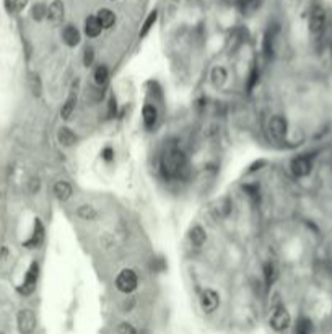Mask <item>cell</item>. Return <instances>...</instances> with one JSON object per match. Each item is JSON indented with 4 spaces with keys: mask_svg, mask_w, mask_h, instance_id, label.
I'll return each instance as SVG.
<instances>
[{
    "mask_svg": "<svg viewBox=\"0 0 332 334\" xmlns=\"http://www.w3.org/2000/svg\"><path fill=\"white\" fill-rule=\"evenodd\" d=\"M187 160L184 152H181L179 148H171L164 153L161 160V171L166 178H176L186 170Z\"/></svg>",
    "mask_w": 332,
    "mask_h": 334,
    "instance_id": "1",
    "label": "cell"
},
{
    "mask_svg": "<svg viewBox=\"0 0 332 334\" xmlns=\"http://www.w3.org/2000/svg\"><path fill=\"white\" fill-rule=\"evenodd\" d=\"M326 24H327V15H326L324 7L321 4H314L311 7L310 20H308L310 33L314 38H321L326 31Z\"/></svg>",
    "mask_w": 332,
    "mask_h": 334,
    "instance_id": "2",
    "label": "cell"
},
{
    "mask_svg": "<svg viewBox=\"0 0 332 334\" xmlns=\"http://www.w3.org/2000/svg\"><path fill=\"white\" fill-rule=\"evenodd\" d=\"M313 166H314L313 157L310 153H301L292 158V162H290V171H292L295 178H306L311 174Z\"/></svg>",
    "mask_w": 332,
    "mask_h": 334,
    "instance_id": "3",
    "label": "cell"
},
{
    "mask_svg": "<svg viewBox=\"0 0 332 334\" xmlns=\"http://www.w3.org/2000/svg\"><path fill=\"white\" fill-rule=\"evenodd\" d=\"M269 324H270V328L277 332L287 331L290 328V324H292V316H290L288 310L284 305H277L273 308L270 313V318H269Z\"/></svg>",
    "mask_w": 332,
    "mask_h": 334,
    "instance_id": "4",
    "label": "cell"
},
{
    "mask_svg": "<svg viewBox=\"0 0 332 334\" xmlns=\"http://www.w3.org/2000/svg\"><path fill=\"white\" fill-rule=\"evenodd\" d=\"M139 286V277L134 269H122L116 277V289L122 294H132Z\"/></svg>",
    "mask_w": 332,
    "mask_h": 334,
    "instance_id": "5",
    "label": "cell"
},
{
    "mask_svg": "<svg viewBox=\"0 0 332 334\" xmlns=\"http://www.w3.org/2000/svg\"><path fill=\"white\" fill-rule=\"evenodd\" d=\"M38 279H39V263L33 261L28 267L26 274H24V279L21 282V286L18 287V292L21 295H31L36 290Z\"/></svg>",
    "mask_w": 332,
    "mask_h": 334,
    "instance_id": "6",
    "label": "cell"
},
{
    "mask_svg": "<svg viewBox=\"0 0 332 334\" xmlns=\"http://www.w3.org/2000/svg\"><path fill=\"white\" fill-rule=\"evenodd\" d=\"M16 326L20 334H33L36 329V315L30 308H23L16 316Z\"/></svg>",
    "mask_w": 332,
    "mask_h": 334,
    "instance_id": "7",
    "label": "cell"
},
{
    "mask_svg": "<svg viewBox=\"0 0 332 334\" xmlns=\"http://www.w3.org/2000/svg\"><path fill=\"white\" fill-rule=\"evenodd\" d=\"M269 132L275 140H285L287 134H288V122L284 116H280V114L272 116L269 121Z\"/></svg>",
    "mask_w": 332,
    "mask_h": 334,
    "instance_id": "8",
    "label": "cell"
},
{
    "mask_svg": "<svg viewBox=\"0 0 332 334\" xmlns=\"http://www.w3.org/2000/svg\"><path fill=\"white\" fill-rule=\"evenodd\" d=\"M218 305H220V295L217 294V292H215L213 289L202 290V294H201V308H202L204 313H207V315L213 313L218 308Z\"/></svg>",
    "mask_w": 332,
    "mask_h": 334,
    "instance_id": "9",
    "label": "cell"
},
{
    "mask_svg": "<svg viewBox=\"0 0 332 334\" xmlns=\"http://www.w3.org/2000/svg\"><path fill=\"white\" fill-rule=\"evenodd\" d=\"M43 241H44V225L41 223L39 219H35V225H33V233H31V237L23 243V246L24 248H30V249H35V248H39Z\"/></svg>",
    "mask_w": 332,
    "mask_h": 334,
    "instance_id": "10",
    "label": "cell"
},
{
    "mask_svg": "<svg viewBox=\"0 0 332 334\" xmlns=\"http://www.w3.org/2000/svg\"><path fill=\"white\" fill-rule=\"evenodd\" d=\"M65 16V5L62 0H52V4L47 7V20L52 24L62 23Z\"/></svg>",
    "mask_w": 332,
    "mask_h": 334,
    "instance_id": "11",
    "label": "cell"
},
{
    "mask_svg": "<svg viewBox=\"0 0 332 334\" xmlns=\"http://www.w3.org/2000/svg\"><path fill=\"white\" fill-rule=\"evenodd\" d=\"M62 41L69 47H75L80 44L81 41V35H80V30L75 27V24H67L64 30H62Z\"/></svg>",
    "mask_w": 332,
    "mask_h": 334,
    "instance_id": "12",
    "label": "cell"
},
{
    "mask_svg": "<svg viewBox=\"0 0 332 334\" xmlns=\"http://www.w3.org/2000/svg\"><path fill=\"white\" fill-rule=\"evenodd\" d=\"M142 121L147 129H153L156 121H158V110L153 103H147L142 108Z\"/></svg>",
    "mask_w": 332,
    "mask_h": 334,
    "instance_id": "13",
    "label": "cell"
},
{
    "mask_svg": "<svg viewBox=\"0 0 332 334\" xmlns=\"http://www.w3.org/2000/svg\"><path fill=\"white\" fill-rule=\"evenodd\" d=\"M52 193H54V196H56L57 199L61 200V202H65V200H69V199L72 197L73 189H72V186H70L69 181L61 179V181H57L56 185H54Z\"/></svg>",
    "mask_w": 332,
    "mask_h": 334,
    "instance_id": "14",
    "label": "cell"
},
{
    "mask_svg": "<svg viewBox=\"0 0 332 334\" xmlns=\"http://www.w3.org/2000/svg\"><path fill=\"white\" fill-rule=\"evenodd\" d=\"M314 332H316V326H314V321L310 316H300L296 320L293 334H314Z\"/></svg>",
    "mask_w": 332,
    "mask_h": 334,
    "instance_id": "15",
    "label": "cell"
},
{
    "mask_svg": "<svg viewBox=\"0 0 332 334\" xmlns=\"http://www.w3.org/2000/svg\"><path fill=\"white\" fill-rule=\"evenodd\" d=\"M101 31H103V27L99 24L96 15L87 16V20H85V35L88 38H96V36L101 35Z\"/></svg>",
    "mask_w": 332,
    "mask_h": 334,
    "instance_id": "16",
    "label": "cell"
},
{
    "mask_svg": "<svg viewBox=\"0 0 332 334\" xmlns=\"http://www.w3.org/2000/svg\"><path fill=\"white\" fill-rule=\"evenodd\" d=\"M96 18H98L99 24L103 27V30L111 28L113 24L116 23V15H114L113 10H109V8H101V10H98Z\"/></svg>",
    "mask_w": 332,
    "mask_h": 334,
    "instance_id": "17",
    "label": "cell"
},
{
    "mask_svg": "<svg viewBox=\"0 0 332 334\" xmlns=\"http://www.w3.org/2000/svg\"><path fill=\"white\" fill-rule=\"evenodd\" d=\"M210 80H212V85L215 88H220V87L225 85L227 80H228V72L225 70V67H222V65L215 67L210 73Z\"/></svg>",
    "mask_w": 332,
    "mask_h": 334,
    "instance_id": "18",
    "label": "cell"
},
{
    "mask_svg": "<svg viewBox=\"0 0 332 334\" xmlns=\"http://www.w3.org/2000/svg\"><path fill=\"white\" fill-rule=\"evenodd\" d=\"M57 140H59V144L62 147H72V145H75L77 136L69 127H61L59 132H57Z\"/></svg>",
    "mask_w": 332,
    "mask_h": 334,
    "instance_id": "19",
    "label": "cell"
},
{
    "mask_svg": "<svg viewBox=\"0 0 332 334\" xmlns=\"http://www.w3.org/2000/svg\"><path fill=\"white\" fill-rule=\"evenodd\" d=\"M75 105H77V93H75V91H72V93L69 95V98L65 99V103L62 105V108H61V118L69 119L72 116V113L75 111Z\"/></svg>",
    "mask_w": 332,
    "mask_h": 334,
    "instance_id": "20",
    "label": "cell"
},
{
    "mask_svg": "<svg viewBox=\"0 0 332 334\" xmlns=\"http://www.w3.org/2000/svg\"><path fill=\"white\" fill-rule=\"evenodd\" d=\"M189 240L194 246L201 248L207 241V233H205V230L201 227V225H196V227H192V230H190V233H189Z\"/></svg>",
    "mask_w": 332,
    "mask_h": 334,
    "instance_id": "21",
    "label": "cell"
},
{
    "mask_svg": "<svg viewBox=\"0 0 332 334\" xmlns=\"http://www.w3.org/2000/svg\"><path fill=\"white\" fill-rule=\"evenodd\" d=\"M93 77H95V83L99 88H101V87L106 85L107 82H109V70H107L106 65H98L95 69Z\"/></svg>",
    "mask_w": 332,
    "mask_h": 334,
    "instance_id": "22",
    "label": "cell"
},
{
    "mask_svg": "<svg viewBox=\"0 0 332 334\" xmlns=\"http://www.w3.org/2000/svg\"><path fill=\"white\" fill-rule=\"evenodd\" d=\"M279 277V272H277V267L273 263H265L264 264V279H265V284H267V287L273 286V282L277 280Z\"/></svg>",
    "mask_w": 332,
    "mask_h": 334,
    "instance_id": "23",
    "label": "cell"
},
{
    "mask_svg": "<svg viewBox=\"0 0 332 334\" xmlns=\"http://www.w3.org/2000/svg\"><path fill=\"white\" fill-rule=\"evenodd\" d=\"M77 215L80 217L81 220H95L96 217H98V212L95 211V207L93 205H90V204H83L77 209Z\"/></svg>",
    "mask_w": 332,
    "mask_h": 334,
    "instance_id": "24",
    "label": "cell"
},
{
    "mask_svg": "<svg viewBox=\"0 0 332 334\" xmlns=\"http://www.w3.org/2000/svg\"><path fill=\"white\" fill-rule=\"evenodd\" d=\"M31 18L35 21H43L47 18V7L44 4H35L31 7Z\"/></svg>",
    "mask_w": 332,
    "mask_h": 334,
    "instance_id": "25",
    "label": "cell"
},
{
    "mask_svg": "<svg viewBox=\"0 0 332 334\" xmlns=\"http://www.w3.org/2000/svg\"><path fill=\"white\" fill-rule=\"evenodd\" d=\"M156 18H158V12H156V10H153V12L148 13L147 20L144 21L142 28H140V38H144V36L148 35V31H150V30L153 28V24H155Z\"/></svg>",
    "mask_w": 332,
    "mask_h": 334,
    "instance_id": "26",
    "label": "cell"
},
{
    "mask_svg": "<svg viewBox=\"0 0 332 334\" xmlns=\"http://www.w3.org/2000/svg\"><path fill=\"white\" fill-rule=\"evenodd\" d=\"M273 41H275V33L273 31H267L264 38V54L265 57H270L273 54Z\"/></svg>",
    "mask_w": 332,
    "mask_h": 334,
    "instance_id": "27",
    "label": "cell"
},
{
    "mask_svg": "<svg viewBox=\"0 0 332 334\" xmlns=\"http://www.w3.org/2000/svg\"><path fill=\"white\" fill-rule=\"evenodd\" d=\"M215 212H217L218 217H227L230 212H231V202H230V199H222L220 202H218V207L215 209Z\"/></svg>",
    "mask_w": 332,
    "mask_h": 334,
    "instance_id": "28",
    "label": "cell"
},
{
    "mask_svg": "<svg viewBox=\"0 0 332 334\" xmlns=\"http://www.w3.org/2000/svg\"><path fill=\"white\" fill-rule=\"evenodd\" d=\"M30 88L33 91V95L35 96H39L41 95V90H43V87H41V80L38 75L33 73L31 77H30Z\"/></svg>",
    "mask_w": 332,
    "mask_h": 334,
    "instance_id": "29",
    "label": "cell"
},
{
    "mask_svg": "<svg viewBox=\"0 0 332 334\" xmlns=\"http://www.w3.org/2000/svg\"><path fill=\"white\" fill-rule=\"evenodd\" d=\"M257 80H259V70H257V67L254 65L251 72H249V79H247V91H253V88L256 87Z\"/></svg>",
    "mask_w": 332,
    "mask_h": 334,
    "instance_id": "30",
    "label": "cell"
},
{
    "mask_svg": "<svg viewBox=\"0 0 332 334\" xmlns=\"http://www.w3.org/2000/svg\"><path fill=\"white\" fill-rule=\"evenodd\" d=\"M95 62V49L88 46L85 47V53H83V64H85V67H90V65H93Z\"/></svg>",
    "mask_w": 332,
    "mask_h": 334,
    "instance_id": "31",
    "label": "cell"
},
{
    "mask_svg": "<svg viewBox=\"0 0 332 334\" xmlns=\"http://www.w3.org/2000/svg\"><path fill=\"white\" fill-rule=\"evenodd\" d=\"M99 155H101V160L106 162V163H113V162H114V148L109 147V145L104 147Z\"/></svg>",
    "mask_w": 332,
    "mask_h": 334,
    "instance_id": "32",
    "label": "cell"
},
{
    "mask_svg": "<svg viewBox=\"0 0 332 334\" xmlns=\"http://www.w3.org/2000/svg\"><path fill=\"white\" fill-rule=\"evenodd\" d=\"M28 5V0H12V5H10V10L15 13H20L23 12L24 8Z\"/></svg>",
    "mask_w": 332,
    "mask_h": 334,
    "instance_id": "33",
    "label": "cell"
},
{
    "mask_svg": "<svg viewBox=\"0 0 332 334\" xmlns=\"http://www.w3.org/2000/svg\"><path fill=\"white\" fill-rule=\"evenodd\" d=\"M107 114H109V118H114L118 114V99L114 95L109 98V103H107Z\"/></svg>",
    "mask_w": 332,
    "mask_h": 334,
    "instance_id": "34",
    "label": "cell"
},
{
    "mask_svg": "<svg viewBox=\"0 0 332 334\" xmlns=\"http://www.w3.org/2000/svg\"><path fill=\"white\" fill-rule=\"evenodd\" d=\"M118 334H137V331L130 323H121L118 326Z\"/></svg>",
    "mask_w": 332,
    "mask_h": 334,
    "instance_id": "35",
    "label": "cell"
},
{
    "mask_svg": "<svg viewBox=\"0 0 332 334\" xmlns=\"http://www.w3.org/2000/svg\"><path fill=\"white\" fill-rule=\"evenodd\" d=\"M243 189L246 191V194L249 197H253V199L259 197V188H257L256 185H246V186H243Z\"/></svg>",
    "mask_w": 332,
    "mask_h": 334,
    "instance_id": "36",
    "label": "cell"
},
{
    "mask_svg": "<svg viewBox=\"0 0 332 334\" xmlns=\"http://www.w3.org/2000/svg\"><path fill=\"white\" fill-rule=\"evenodd\" d=\"M253 5H254V0H238V7L241 8V12H247Z\"/></svg>",
    "mask_w": 332,
    "mask_h": 334,
    "instance_id": "37",
    "label": "cell"
}]
</instances>
